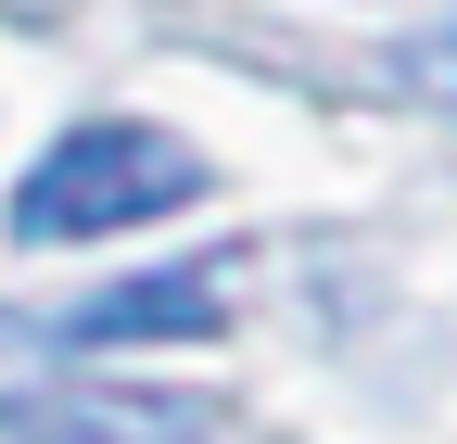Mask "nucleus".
I'll return each mask as SVG.
<instances>
[{"instance_id":"20e7f679","label":"nucleus","mask_w":457,"mask_h":444,"mask_svg":"<svg viewBox=\"0 0 457 444\" xmlns=\"http://www.w3.org/2000/svg\"><path fill=\"white\" fill-rule=\"evenodd\" d=\"M394 77H407L420 102H445V115H457V13H445V26H420L407 51H394Z\"/></svg>"},{"instance_id":"7ed1b4c3","label":"nucleus","mask_w":457,"mask_h":444,"mask_svg":"<svg viewBox=\"0 0 457 444\" xmlns=\"http://www.w3.org/2000/svg\"><path fill=\"white\" fill-rule=\"evenodd\" d=\"M13 444H204V407H165V394H77V407H26Z\"/></svg>"},{"instance_id":"f257e3e1","label":"nucleus","mask_w":457,"mask_h":444,"mask_svg":"<svg viewBox=\"0 0 457 444\" xmlns=\"http://www.w3.org/2000/svg\"><path fill=\"white\" fill-rule=\"evenodd\" d=\"M204 191V152L153 115H77L26 178H13V242L51 254V242H114L140 216H179Z\"/></svg>"},{"instance_id":"39448f33","label":"nucleus","mask_w":457,"mask_h":444,"mask_svg":"<svg viewBox=\"0 0 457 444\" xmlns=\"http://www.w3.org/2000/svg\"><path fill=\"white\" fill-rule=\"evenodd\" d=\"M51 368V343H38V330H13V317H0V407H13L26 394V381Z\"/></svg>"},{"instance_id":"f03ea898","label":"nucleus","mask_w":457,"mask_h":444,"mask_svg":"<svg viewBox=\"0 0 457 444\" xmlns=\"http://www.w3.org/2000/svg\"><path fill=\"white\" fill-rule=\"evenodd\" d=\"M216 305H228V254H204V267H153V280H114V292H89V305H64L38 330L51 356H128V343H204L216 330Z\"/></svg>"}]
</instances>
